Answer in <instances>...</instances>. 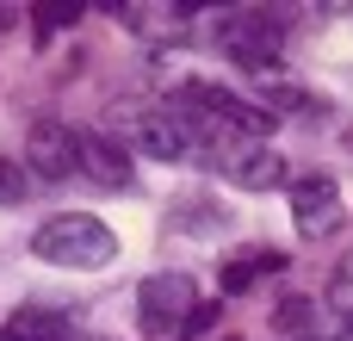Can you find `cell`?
<instances>
[{
  "label": "cell",
  "instance_id": "obj_1",
  "mask_svg": "<svg viewBox=\"0 0 353 341\" xmlns=\"http://www.w3.org/2000/svg\"><path fill=\"white\" fill-rule=\"evenodd\" d=\"M31 255L50 267H68V273H99L118 261V236L87 211H56L50 224L31 230Z\"/></svg>",
  "mask_w": 353,
  "mask_h": 341
},
{
  "label": "cell",
  "instance_id": "obj_2",
  "mask_svg": "<svg viewBox=\"0 0 353 341\" xmlns=\"http://www.w3.org/2000/svg\"><path fill=\"white\" fill-rule=\"evenodd\" d=\"M211 37H217V50H223L230 62H242V68H254V75H267V68L285 56V25H279L273 12H261V6L223 12V19L211 25Z\"/></svg>",
  "mask_w": 353,
  "mask_h": 341
},
{
  "label": "cell",
  "instance_id": "obj_3",
  "mask_svg": "<svg viewBox=\"0 0 353 341\" xmlns=\"http://www.w3.org/2000/svg\"><path fill=\"white\" fill-rule=\"evenodd\" d=\"M199 280L192 273H149L137 286V323L149 335H186V323L199 317Z\"/></svg>",
  "mask_w": 353,
  "mask_h": 341
},
{
  "label": "cell",
  "instance_id": "obj_4",
  "mask_svg": "<svg viewBox=\"0 0 353 341\" xmlns=\"http://www.w3.org/2000/svg\"><path fill=\"white\" fill-rule=\"evenodd\" d=\"M211 162L223 168V180H230V186H248V193L292 186V174H285V155H279L267 137H230V143H217V149H211Z\"/></svg>",
  "mask_w": 353,
  "mask_h": 341
},
{
  "label": "cell",
  "instance_id": "obj_5",
  "mask_svg": "<svg viewBox=\"0 0 353 341\" xmlns=\"http://www.w3.org/2000/svg\"><path fill=\"white\" fill-rule=\"evenodd\" d=\"M285 199H292V224H298V236H310V242L335 236V230H341V217H347L341 186H335L329 174H298V180L285 186Z\"/></svg>",
  "mask_w": 353,
  "mask_h": 341
},
{
  "label": "cell",
  "instance_id": "obj_6",
  "mask_svg": "<svg viewBox=\"0 0 353 341\" xmlns=\"http://www.w3.org/2000/svg\"><path fill=\"white\" fill-rule=\"evenodd\" d=\"M25 168L37 180H68L81 174V130H68L62 118H37L25 137Z\"/></svg>",
  "mask_w": 353,
  "mask_h": 341
},
{
  "label": "cell",
  "instance_id": "obj_7",
  "mask_svg": "<svg viewBox=\"0 0 353 341\" xmlns=\"http://www.w3.org/2000/svg\"><path fill=\"white\" fill-rule=\"evenodd\" d=\"M81 174L93 180V186H105V193H124L130 186V155L112 143V137H99V130H81Z\"/></svg>",
  "mask_w": 353,
  "mask_h": 341
},
{
  "label": "cell",
  "instance_id": "obj_8",
  "mask_svg": "<svg viewBox=\"0 0 353 341\" xmlns=\"http://www.w3.org/2000/svg\"><path fill=\"white\" fill-rule=\"evenodd\" d=\"M137 149L149 162H186L192 155V130L174 118V112H143L137 118Z\"/></svg>",
  "mask_w": 353,
  "mask_h": 341
},
{
  "label": "cell",
  "instance_id": "obj_9",
  "mask_svg": "<svg viewBox=\"0 0 353 341\" xmlns=\"http://www.w3.org/2000/svg\"><path fill=\"white\" fill-rule=\"evenodd\" d=\"M6 335L12 341H74V329H68L62 317H50V311H12Z\"/></svg>",
  "mask_w": 353,
  "mask_h": 341
},
{
  "label": "cell",
  "instance_id": "obj_10",
  "mask_svg": "<svg viewBox=\"0 0 353 341\" xmlns=\"http://www.w3.org/2000/svg\"><path fill=\"white\" fill-rule=\"evenodd\" d=\"M223 224H230V217H223L211 199H180V205H174V230H186V236H199V230H205V236H217Z\"/></svg>",
  "mask_w": 353,
  "mask_h": 341
},
{
  "label": "cell",
  "instance_id": "obj_11",
  "mask_svg": "<svg viewBox=\"0 0 353 341\" xmlns=\"http://www.w3.org/2000/svg\"><path fill=\"white\" fill-rule=\"evenodd\" d=\"M310 323H316V304H310V298H279V311H273V329H279V335H292V329L310 335Z\"/></svg>",
  "mask_w": 353,
  "mask_h": 341
},
{
  "label": "cell",
  "instance_id": "obj_12",
  "mask_svg": "<svg viewBox=\"0 0 353 341\" xmlns=\"http://www.w3.org/2000/svg\"><path fill=\"white\" fill-rule=\"evenodd\" d=\"M25 186H31V168H25L19 155H0V205H19Z\"/></svg>",
  "mask_w": 353,
  "mask_h": 341
},
{
  "label": "cell",
  "instance_id": "obj_13",
  "mask_svg": "<svg viewBox=\"0 0 353 341\" xmlns=\"http://www.w3.org/2000/svg\"><path fill=\"white\" fill-rule=\"evenodd\" d=\"M329 304L341 311V323H353V261H341L329 273Z\"/></svg>",
  "mask_w": 353,
  "mask_h": 341
},
{
  "label": "cell",
  "instance_id": "obj_14",
  "mask_svg": "<svg viewBox=\"0 0 353 341\" xmlns=\"http://www.w3.org/2000/svg\"><path fill=\"white\" fill-rule=\"evenodd\" d=\"M254 273H261L254 261H230V267H223V292H230V298H236V292H248V286H254Z\"/></svg>",
  "mask_w": 353,
  "mask_h": 341
},
{
  "label": "cell",
  "instance_id": "obj_15",
  "mask_svg": "<svg viewBox=\"0 0 353 341\" xmlns=\"http://www.w3.org/2000/svg\"><path fill=\"white\" fill-rule=\"evenodd\" d=\"M211 323H217V304H199V317L186 323V335H199V329H211Z\"/></svg>",
  "mask_w": 353,
  "mask_h": 341
},
{
  "label": "cell",
  "instance_id": "obj_16",
  "mask_svg": "<svg viewBox=\"0 0 353 341\" xmlns=\"http://www.w3.org/2000/svg\"><path fill=\"white\" fill-rule=\"evenodd\" d=\"M329 341H353V323H341V329H335V335H329Z\"/></svg>",
  "mask_w": 353,
  "mask_h": 341
}]
</instances>
